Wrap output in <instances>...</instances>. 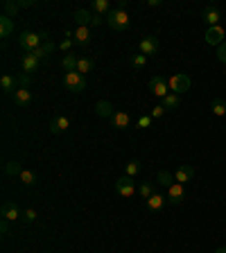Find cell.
Returning a JSON list of instances; mask_svg holds the SVG:
<instances>
[{"instance_id": "39", "label": "cell", "mask_w": 226, "mask_h": 253, "mask_svg": "<svg viewBox=\"0 0 226 253\" xmlns=\"http://www.w3.org/2000/svg\"><path fill=\"white\" fill-rule=\"evenodd\" d=\"M145 64H147V57H145V54H136V57L131 59L134 68H145Z\"/></svg>"}, {"instance_id": "41", "label": "cell", "mask_w": 226, "mask_h": 253, "mask_svg": "<svg viewBox=\"0 0 226 253\" xmlns=\"http://www.w3.org/2000/svg\"><path fill=\"white\" fill-rule=\"evenodd\" d=\"M217 59H220V64H224V66H226V43L217 46Z\"/></svg>"}, {"instance_id": "42", "label": "cell", "mask_w": 226, "mask_h": 253, "mask_svg": "<svg viewBox=\"0 0 226 253\" xmlns=\"http://www.w3.org/2000/svg\"><path fill=\"white\" fill-rule=\"evenodd\" d=\"M0 233H2V235H9V224H7V219H2V222H0Z\"/></svg>"}, {"instance_id": "5", "label": "cell", "mask_w": 226, "mask_h": 253, "mask_svg": "<svg viewBox=\"0 0 226 253\" xmlns=\"http://www.w3.org/2000/svg\"><path fill=\"white\" fill-rule=\"evenodd\" d=\"M64 86L70 91V93H82V91H86V77L79 75L77 70L66 72L64 75Z\"/></svg>"}, {"instance_id": "46", "label": "cell", "mask_w": 226, "mask_h": 253, "mask_svg": "<svg viewBox=\"0 0 226 253\" xmlns=\"http://www.w3.org/2000/svg\"><path fill=\"white\" fill-rule=\"evenodd\" d=\"M224 100H226V97H224Z\"/></svg>"}, {"instance_id": "37", "label": "cell", "mask_w": 226, "mask_h": 253, "mask_svg": "<svg viewBox=\"0 0 226 253\" xmlns=\"http://www.w3.org/2000/svg\"><path fill=\"white\" fill-rule=\"evenodd\" d=\"M21 219H23L25 224L36 222V210H34V208H27V210H23V217H21Z\"/></svg>"}, {"instance_id": "32", "label": "cell", "mask_w": 226, "mask_h": 253, "mask_svg": "<svg viewBox=\"0 0 226 253\" xmlns=\"http://www.w3.org/2000/svg\"><path fill=\"white\" fill-rule=\"evenodd\" d=\"M174 183V174H170V172L161 170L158 172V185H163V188H170Z\"/></svg>"}, {"instance_id": "23", "label": "cell", "mask_w": 226, "mask_h": 253, "mask_svg": "<svg viewBox=\"0 0 226 253\" xmlns=\"http://www.w3.org/2000/svg\"><path fill=\"white\" fill-rule=\"evenodd\" d=\"M21 9H23V7H21L18 0H5V2H2V12H5V16H9V18H14Z\"/></svg>"}, {"instance_id": "24", "label": "cell", "mask_w": 226, "mask_h": 253, "mask_svg": "<svg viewBox=\"0 0 226 253\" xmlns=\"http://www.w3.org/2000/svg\"><path fill=\"white\" fill-rule=\"evenodd\" d=\"M165 197H163V194H158V192H154V194H152V197H149V199H147V208H149V210H161V208L163 206H165Z\"/></svg>"}, {"instance_id": "15", "label": "cell", "mask_w": 226, "mask_h": 253, "mask_svg": "<svg viewBox=\"0 0 226 253\" xmlns=\"http://www.w3.org/2000/svg\"><path fill=\"white\" fill-rule=\"evenodd\" d=\"M95 113L100 115V118H104V120H111L113 115H115V109H113V104L109 100H100L95 104Z\"/></svg>"}, {"instance_id": "38", "label": "cell", "mask_w": 226, "mask_h": 253, "mask_svg": "<svg viewBox=\"0 0 226 253\" xmlns=\"http://www.w3.org/2000/svg\"><path fill=\"white\" fill-rule=\"evenodd\" d=\"M165 106L163 104H158V106H154V109H152V113H149V115H152V120H158V118H163V115H165Z\"/></svg>"}, {"instance_id": "34", "label": "cell", "mask_w": 226, "mask_h": 253, "mask_svg": "<svg viewBox=\"0 0 226 253\" xmlns=\"http://www.w3.org/2000/svg\"><path fill=\"white\" fill-rule=\"evenodd\" d=\"M75 46V39H72V32H66V39L59 43V50H64L66 54L70 52V47Z\"/></svg>"}, {"instance_id": "29", "label": "cell", "mask_w": 226, "mask_h": 253, "mask_svg": "<svg viewBox=\"0 0 226 253\" xmlns=\"http://www.w3.org/2000/svg\"><path fill=\"white\" fill-rule=\"evenodd\" d=\"M93 68H95V64H93V59H86V57H82V59L77 61V72L79 75H89L90 70H93Z\"/></svg>"}, {"instance_id": "27", "label": "cell", "mask_w": 226, "mask_h": 253, "mask_svg": "<svg viewBox=\"0 0 226 253\" xmlns=\"http://www.w3.org/2000/svg\"><path fill=\"white\" fill-rule=\"evenodd\" d=\"M161 104L165 106L167 111H170V109H179V104H181V95L170 93L167 97H163V100H161Z\"/></svg>"}, {"instance_id": "9", "label": "cell", "mask_w": 226, "mask_h": 253, "mask_svg": "<svg viewBox=\"0 0 226 253\" xmlns=\"http://www.w3.org/2000/svg\"><path fill=\"white\" fill-rule=\"evenodd\" d=\"M174 181L181 183V185L195 181V167H192V165H188V163H183L181 167H177V172H174Z\"/></svg>"}, {"instance_id": "2", "label": "cell", "mask_w": 226, "mask_h": 253, "mask_svg": "<svg viewBox=\"0 0 226 253\" xmlns=\"http://www.w3.org/2000/svg\"><path fill=\"white\" fill-rule=\"evenodd\" d=\"M50 34L48 32H41V34H34V32H23L18 36V46L23 47L25 52H34L36 47H41L43 41H48Z\"/></svg>"}, {"instance_id": "12", "label": "cell", "mask_w": 226, "mask_h": 253, "mask_svg": "<svg viewBox=\"0 0 226 253\" xmlns=\"http://www.w3.org/2000/svg\"><path fill=\"white\" fill-rule=\"evenodd\" d=\"M158 52V36H145L140 39V54L149 57V54Z\"/></svg>"}, {"instance_id": "44", "label": "cell", "mask_w": 226, "mask_h": 253, "mask_svg": "<svg viewBox=\"0 0 226 253\" xmlns=\"http://www.w3.org/2000/svg\"><path fill=\"white\" fill-rule=\"evenodd\" d=\"M147 5H149V7H161V5H163V2H161V0H149Z\"/></svg>"}, {"instance_id": "1", "label": "cell", "mask_w": 226, "mask_h": 253, "mask_svg": "<svg viewBox=\"0 0 226 253\" xmlns=\"http://www.w3.org/2000/svg\"><path fill=\"white\" fill-rule=\"evenodd\" d=\"M107 25L113 32H127L131 25V18L125 9H118V7H115V9H111V12L107 14Z\"/></svg>"}, {"instance_id": "4", "label": "cell", "mask_w": 226, "mask_h": 253, "mask_svg": "<svg viewBox=\"0 0 226 253\" xmlns=\"http://www.w3.org/2000/svg\"><path fill=\"white\" fill-rule=\"evenodd\" d=\"M167 84H170V93H177V95H183L185 91H190V84L192 79L185 72H177V75H172L170 79H167Z\"/></svg>"}, {"instance_id": "43", "label": "cell", "mask_w": 226, "mask_h": 253, "mask_svg": "<svg viewBox=\"0 0 226 253\" xmlns=\"http://www.w3.org/2000/svg\"><path fill=\"white\" fill-rule=\"evenodd\" d=\"M21 2V7H32L34 5V0H18Z\"/></svg>"}, {"instance_id": "25", "label": "cell", "mask_w": 226, "mask_h": 253, "mask_svg": "<svg viewBox=\"0 0 226 253\" xmlns=\"http://www.w3.org/2000/svg\"><path fill=\"white\" fill-rule=\"evenodd\" d=\"M12 32H14V21L2 14V18H0V39H7Z\"/></svg>"}, {"instance_id": "19", "label": "cell", "mask_w": 226, "mask_h": 253, "mask_svg": "<svg viewBox=\"0 0 226 253\" xmlns=\"http://www.w3.org/2000/svg\"><path fill=\"white\" fill-rule=\"evenodd\" d=\"M54 50H57L54 41H52V39H48V41H43V46H41V47H36V50H34L32 54H34V57H36L39 61H43L45 57H50V54H52Z\"/></svg>"}, {"instance_id": "36", "label": "cell", "mask_w": 226, "mask_h": 253, "mask_svg": "<svg viewBox=\"0 0 226 253\" xmlns=\"http://www.w3.org/2000/svg\"><path fill=\"white\" fill-rule=\"evenodd\" d=\"M18 89H30V82H32V75H27V72H23V75H18Z\"/></svg>"}, {"instance_id": "17", "label": "cell", "mask_w": 226, "mask_h": 253, "mask_svg": "<svg viewBox=\"0 0 226 253\" xmlns=\"http://www.w3.org/2000/svg\"><path fill=\"white\" fill-rule=\"evenodd\" d=\"M222 41H224V27H208V32H206V43L208 46H222Z\"/></svg>"}, {"instance_id": "45", "label": "cell", "mask_w": 226, "mask_h": 253, "mask_svg": "<svg viewBox=\"0 0 226 253\" xmlns=\"http://www.w3.org/2000/svg\"><path fill=\"white\" fill-rule=\"evenodd\" d=\"M215 253H226V247H220V249H217V251H215Z\"/></svg>"}, {"instance_id": "30", "label": "cell", "mask_w": 226, "mask_h": 253, "mask_svg": "<svg viewBox=\"0 0 226 253\" xmlns=\"http://www.w3.org/2000/svg\"><path fill=\"white\" fill-rule=\"evenodd\" d=\"M210 109H213V115H217V118H224V115H226V100H213Z\"/></svg>"}, {"instance_id": "26", "label": "cell", "mask_w": 226, "mask_h": 253, "mask_svg": "<svg viewBox=\"0 0 226 253\" xmlns=\"http://www.w3.org/2000/svg\"><path fill=\"white\" fill-rule=\"evenodd\" d=\"M7 177H21V172H23V165L18 163V161H7L5 167H2Z\"/></svg>"}, {"instance_id": "21", "label": "cell", "mask_w": 226, "mask_h": 253, "mask_svg": "<svg viewBox=\"0 0 226 253\" xmlns=\"http://www.w3.org/2000/svg\"><path fill=\"white\" fill-rule=\"evenodd\" d=\"M90 12L97 14V16H104V18H107V14L111 12V2H109V0H93V5H90Z\"/></svg>"}, {"instance_id": "35", "label": "cell", "mask_w": 226, "mask_h": 253, "mask_svg": "<svg viewBox=\"0 0 226 253\" xmlns=\"http://www.w3.org/2000/svg\"><path fill=\"white\" fill-rule=\"evenodd\" d=\"M138 192H140V199L147 201L152 194H154V185L152 183H140V188H138Z\"/></svg>"}, {"instance_id": "22", "label": "cell", "mask_w": 226, "mask_h": 253, "mask_svg": "<svg viewBox=\"0 0 226 253\" xmlns=\"http://www.w3.org/2000/svg\"><path fill=\"white\" fill-rule=\"evenodd\" d=\"M72 39H75V43H77V46H89V43H90L89 27H77V30L72 32Z\"/></svg>"}, {"instance_id": "10", "label": "cell", "mask_w": 226, "mask_h": 253, "mask_svg": "<svg viewBox=\"0 0 226 253\" xmlns=\"http://www.w3.org/2000/svg\"><path fill=\"white\" fill-rule=\"evenodd\" d=\"M202 18L206 21V23H208V27H217V25H220V21H222V12H220V7H213V5L203 7Z\"/></svg>"}, {"instance_id": "40", "label": "cell", "mask_w": 226, "mask_h": 253, "mask_svg": "<svg viewBox=\"0 0 226 253\" xmlns=\"http://www.w3.org/2000/svg\"><path fill=\"white\" fill-rule=\"evenodd\" d=\"M138 129H147V127H152V115H140L136 122Z\"/></svg>"}, {"instance_id": "28", "label": "cell", "mask_w": 226, "mask_h": 253, "mask_svg": "<svg viewBox=\"0 0 226 253\" xmlns=\"http://www.w3.org/2000/svg\"><path fill=\"white\" fill-rule=\"evenodd\" d=\"M77 57H75V54H64V59H61V64H64V68H66V72H75L77 70Z\"/></svg>"}, {"instance_id": "7", "label": "cell", "mask_w": 226, "mask_h": 253, "mask_svg": "<svg viewBox=\"0 0 226 253\" xmlns=\"http://www.w3.org/2000/svg\"><path fill=\"white\" fill-rule=\"evenodd\" d=\"M0 217L7 219V222H16V219L23 217V212H21V208H18L14 201H2V206H0Z\"/></svg>"}, {"instance_id": "31", "label": "cell", "mask_w": 226, "mask_h": 253, "mask_svg": "<svg viewBox=\"0 0 226 253\" xmlns=\"http://www.w3.org/2000/svg\"><path fill=\"white\" fill-rule=\"evenodd\" d=\"M140 167H143V165H140V161H136V159H134V161H129V163L125 165L127 177H131V179H134V177H136V174H140Z\"/></svg>"}, {"instance_id": "3", "label": "cell", "mask_w": 226, "mask_h": 253, "mask_svg": "<svg viewBox=\"0 0 226 253\" xmlns=\"http://www.w3.org/2000/svg\"><path fill=\"white\" fill-rule=\"evenodd\" d=\"M75 23L79 25V27H89V25H102L107 18L104 16H97V14H93L90 9H77L75 12Z\"/></svg>"}, {"instance_id": "6", "label": "cell", "mask_w": 226, "mask_h": 253, "mask_svg": "<svg viewBox=\"0 0 226 253\" xmlns=\"http://www.w3.org/2000/svg\"><path fill=\"white\" fill-rule=\"evenodd\" d=\"M149 91L156 95V97H167L170 95V84H167V79L165 77H161V75H154L152 79H149Z\"/></svg>"}, {"instance_id": "18", "label": "cell", "mask_w": 226, "mask_h": 253, "mask_svg": "<svg viewBox=\"0 0 226 253\" xmlns=\"http://www.w3.org/2000/svg\"><path fill=\"white\" fill-rule=\"evenodd\" d=\"M14 104L16 106H30L32 104V89H18L16 93H14Z\"/></svg>"}, {"instance_id": "14", "label": "cell", "mask_w": 226, "mask_h": 253, "mask_svg": "<svg viewBox=\"0 0 226 253\" xmlns=\"http://www.w3.org/2000/svg\"><path fill=\"white\" fill-rule=\"evenodd\" d=\"M68 127H70V118H68V115H57V118L50 122V134L59 136V134H64Z\"/></svg>"}, {"instance_id": "20", "label": "cell", "mask_w": 226, "mask_h": 253, "mask_svg": "<svg viewBox=\"0 0 226 253\" xmlns=\"http://www.w3.org/2000/svg\"><path fill=\"white\" fill-rule=\"evenodd\" d=\"M0 89H2V93H16L18 91V79L12 75H2L0 77Z\"/></svg>"}, {"instance_id": "33", "label": "cell", "mask_w": 226, "mask_h": 253, "mask_svg": "<svg viewBox=\"0 0 226 253\" xmlns=\"http://www.w3.org/2000/svg\"><path fill=\"white\" fill-rule=\"evenodd\" d=\"M18 179H21V181L25 183V185H36V174H34L32 170H23Z\"/></svg>"}, {"instance_id": "16", "label": "cell", "mask_w": 226, "mask_h": 253, "mask_svg": "<svg viewBox=\"0 0 226 253\" xmlns=\"http://www.w3.org/2000/svg\"><path fill=\"white\" fill-rule=\"evenodd\" d=\"M109 122H111L113 129H127V127L131 124V118H129V113L127 111H115V115H113Z\"/></svg>"}, {"instance_id": "8", "label": "cell", "mask_w": 226, "mask_h": 253, "mask_svg": "<svg viewBox=\"0 0 226 253\" xmlns=\"http://www.w3.org/2000/svg\"><path fill=\"white\" fill-rule=\"evenodd\" d=\"M115 192H118L120 197H134V192H136V181L131 177H120L118 181H115Z\"/></svg>"}, {"instance_id": "13", "label": "cell", "mask_w": 226, "mask_h": 253, "mask_svg": "<svg viewBox=\"0 0 226 253\" xmlns=\"http://www.w3.org/2000/svg\"><path fill=\"white\" fill-rule=\"evenodd\" d=\"M39 66H41V61L36 59L32 52H25V54H23V59H21V68H23V72L32 75V72L39 70Z\"/></svg>"}, {"instance_id": "11", "label": "cell", "mask_w": 226, "mask_h": 253, "mask_svg": "<svg viewBox=\"0 0 226 253\" xmlns=\"http://www.w3.org/2000/svg\"><path fill=\"white\" fill-rule=\"evenodd\" d=\"M183 199H185V188L181 183H172V185L167 188V201L174 204V206H179Z\"/></svg>"}]
</instances>
